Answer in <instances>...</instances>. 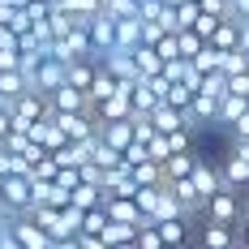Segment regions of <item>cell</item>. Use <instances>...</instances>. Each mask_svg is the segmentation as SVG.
Wrapping results in <instances>:
<instances>
[{
  "instance_id": "cell-12",
  "label": "cell",
  "mask_w": 249,
  "mask_h": 249,
  "mask_svg": "<svg viewBox=\"0 0 249 249\" xmlns=\"http://www.w3.org/2000/svg\"><path fill=\"white\" fill-rule=\"evenodd\" d=\"M150 124H155V133H163V138H168V133H180V129H189L185 112H176V107H168V103L150 112Z\"/></svg>"
},
{
  "instance_id": "cell-30",
  "label": "cell",
  "mask_w": 249,
  "mask_h": 249,
  "mask_svg": "<svg viewBox=\"0 0 249 249\" xmlns=\"http://www.w3.org/2000/svg\"><path fill=\"white\" fill-rule=\"evenodd\" d=\"M142 4H150V0H138V9H142Z\"/></svg>"
},
{
  "instance_id": "cell-1",
  "label": "cell",
  "mask_w": 249,
  "mask_h": 249,
  "mask_svg": "<svg viewBox=\"0 0 249 249\" xmlns=\"http://www.w3.org/2000/svg\"><path fill=\"white\" fill-rule=\"evenodd\" d=\"M241 211H245V198H241L236 189H219L215 198L206 202L202 219H206V224H224V228H241Z\"/></svg>"
},
{
  "instance_id": "cell-6",
  "label": "cell",
  "mask_w": 249,
  "mask_h": 249,
  "mask_svg": "<svg viewBox=\"0 0 249 249\" xmlns=\"http://www.w3.org/2000/svg\"><path fill=\"white\" fill-rule=\"evenodd\" d=\"M198 245L202 249H241V228H224V224H206L202 219Z\"/></svg>"
},
{
  "instance_id": "cell-25",
  "label": "cell",
  "mask_w": 249,
  "mask_h": 249,
  "mask_svg": "<svg viewBox=\"0 0 249 249\" xmlns=\"http://www.w3.org/2000/svg\"><path fill=\"white\" fill-rule=\"evenodd\" d=\"M228 133H232V142H249V112H245V116H241L236 124H232Z\"/></svg>"
},
{
  "instance_id": "cell-21",
  "label": "cell",
  "mask_w": 249,
  "mask_h": 249,
  "mask_svg": "<svg viewBox=\"0 0 249 249\" xmlns=\"http://www.w3.org/2000/svg\"><path fill=\"white\" fill-rule=\"evenodd\" d=\"M198 18H202V4H198V0L180 4V9H176V35H180V30H194V22H198Z\"/></svg>"
},
{
  "instance_id": "cell-11",
  "label": "cell",
  "mask_w": 249,
  "mask_h": 249,
  "mask_svg": "<svg viewBox=\"0 0 249 249\" xmlns=\"http://www.w3.org/2000/svg\"><path fill=\"white\" fill-rule=\"evenodd\" d=\"M99 138L107 142V146L116 150V155H124V150L133 146V121H116V124H99Z\"/></svg>"
},
{
  "instance_id": "cell-15",
  "label": "cell",
  "mask_w": 249,
  "mask_h": 249,
  "mask_svg": "<svg viewBox=\"0 0 249 249\" xmlns=\"http://www.w3.org/2000/svg\"><path fill=\"white\" fill-rule=\"evenodd\" d=\"M0 95L9 103H18L22 95H30V82H26L22 69H13V73H0Z\"/></svg>"
},
{
  "instance_id": "cell-17",
  "label": "cell",
  "mask_w": 249,
  "mask_h": 249,
  "mask_svg": "<svg viewBox=\"0 0 249 249\" xmlns=\"http://www.w3.org/2000/svg\"><path fill=\"white\" fill-rule=\"evenodd\" d=\"M116 90H121V82H116V77H112V73L99 65V77H95V86H90V107H99L103 99H112Z\"/></svg>"
},
{
  "instance_id": "cell-18",
  "label": "cell",
  "mask_w": 249,
  "mask_h": 249,
  "mask_svg": "<svg viewBox=\"0 0 249 249\" xmlns=\"http://www.w3.org/2000/svg\"><path fill=\"white\" fill-rule=\"evenodd\" d=\"M107 224H112V219H107V211H103V206L82 211V236H103V232H107Z\"/></svg>"
},
{
  "instance_id": "cell-7",
  "label": "cell",
  "mask_w": 249,
  "mask_h": 249,
  "mask_svg": "<svg viewBox=\"0 0 249 249\" xmlns=\"http://www.w3.org/2000/svg\"><path fill=\"white\" fill-rule=\"evenodd\" d=\"M219 176H224V189L249 194V163H245V159H236L232 150H228L224 159H219Z\"/></svg>"
},
{
  "instance_id": "cell-27",
  "label": "cell",
  "mask_w": 249,
  "mask_h": 249,
  "mask_svg": "<svg viewBox=\"0 0 249 249\" xmlns=\"http://www.w3.org/2000/svg\"><path fill=\"white\" fill-rule=\"evenodd\" d=\"M232 155H236V159H245V163H249V142H232Z\"/></svg>"
},
{
  "instance_id": "cell-28",
  "label": "cell",
  "mask_w": 249,
  "mask_h": 249,
  "mask_svg": "<svg viewBox=\"0 0 249 249\" xmlns=\"http://www.w3.org/2000/svg\"><path fill=\"white\" fill-rule=\"evenodd\" d=\"M241 52L249 56V26H241Z\"/></svg>"
},
{
  "instance_id": "cell-14",
  "label": "cell",
  "mask_w": 249,
  "mask_h": 249,
  "mask_svg": "<svg viewBox=\"0 0 249 249\" xmlns=\"http://www.w3.org/2000/svg\"><path fill=\"white\" fill-rule=\"evenodd\" d=\"M133 69H138V77L146 82V77L163 73V60H159V52H155V48H138V52H133Z\"/></svg>"
},
{
  "instance_id": "cell-9",
  "label": "cell",
  "mask_w": 249,
  "mask_h": 249,
  "mask_svg": "<svg viewBox=\"0 0 249 249\" xmlns=\"http://www.w3.org/2000/svg\"><path fill=\"white\" fill-rule=\"evenodd\" d=\"M95 77H99V60H69V86H73V90H82L86 99H90Z\"/></svg>"
},
{
  "instance_id": "cell-26",
  "label": "cell",
  "mask_w": 249,
  "mask_h": 249,
  "mask_svg": "<svg viewBox=\"0 0 249 249\" xmlns=\"http://www.w3.org/2000/svg\"><path fill=\"white\" fill-rule=\"evenodd\" d=\"M77 249H107L103 236H77Z\"/></svg>"
},
{
  "instance_id": "cell-16",
  "label": "cell",
  "mask_w": 249,
  "mask_h": 249,
  "mask_svg": "<svg viewBox=\"0 0 249 249\" xmlns=\"http://www.w3.org/2000/svg\"><path fill=\"white\" fill-rule=\"evenodd\" d=\"M245 112H249V99H236V95H224V99H219V124H224V129H232Z\"/></svg>"
},
{
  "instance_id": "cell-22",
  "label": "cell",
  "mask_w": 249,
  "mask_h": 249,
  "mask_svg": "<svg viewBox=\"0 0 249 249\" xmlns=\"http://www.w3.org/2000/svg\"><path fill=\"white\" fill-rule=\"evenodd\" d=\"M176 43H180V60H194V56L206 48V43H202L194 30H180V35H176Z\"/></svg>"
},
{
  "instance_id": "cell-19",
  "label": "cell",
  "mask_w": 249,
  "mask_h": 249,
  "mask_svg": "<svg viewBox=\"0 0 249 249\" xmlns=\"http://www.w3.org/2000/svg\"><path fill=\"white\" fill-rule=\"evenodd\" d=\"M189 65H194V73H198V77H211V73H219V52L206 43V48H202L198 56L189 60Z\"/></svg>"
},
{
  "instance_id": "cell-13",
  "label": "cell",
  "mask_w": 249,
  "mask_h": 249,
  "mask_svg": "<svg viewBox=\"0 0 249 249\" xmlns=\"http://www.w3.org/2000/svg\"><path fill=\"white\" fill-rule=\"evenodd\" d=\"M211 48L215 52H241V22L224 18V22L215 26V35H211Z\"/></svg>"
},
{
  "instance_id": "cell-2",
  "label": "cell",
  "mask_w": 249,
  "mask_h": 249,
  "mask_svg": "<svg viewBox=\"0 0 249 249\" xmlns=\"http://www.w3.org/2000/svg\"><path fill=\"white\" fill-rule=\"evenodd\" d=\"M9 236H13V245L18 249H56V241H52L43 228L35 224L30 215H22V219H13V228H9Z\"/></svg>"
},
{
  "instance_id": "cell-5",
  "label": "cell",
  "mask_w": 249,
  "mask_h": 249,
  "mask_svg": "<svg viewBox=\"0 0 249 249\" xmlns=\"http://www.w3.org/2000/svg\"><path fill=\"white\" fill-rule=\"evenodd\" d=\"M103 211H107V219H112V224L146 228V215H142V206H138V198H103Z\"/></svg>"
},
{
  "instance_id": "cell-23",
  "label": "cell",
  "mask_w": 249,
  "mask_h": 249,
  "mask_svg": "<svg viewBox=\"0 0 249 249\" xmlns=\"http://www.w3.org/2000/svg\"><path fill=\"white\" fill-rule=\"evenodd\" d=\"M155 52H159L163 65H168V60H180V43H176V35H163V39L155 43Z\"/></svg>"
},
{
  "instance_id": "cell-24",
  "label": "cell",
  "mask_w": 249,
  "mask_h": 249,
  "mask_svg": "<svg viewBox=\"0 0 249 249\" xmlns=\"http://www.w3.org/2000/svg\"><path fill=\"white\" fill-rule=\"evenodd\" d=\"M228 95H236V99H249V73L228 77Z\"/></svg>"
},
{
  "instance_id": "cell-3",
  "label": "cell",
  "mask_w": 249,
  "mask_h": 249,
  "mask_svg": "<svg viewBox=\"0 0 249 249\" xmlns=\"http://www.w3.org/2000/svg\"><path fill=\"white\" fill-rule=\"evenodd\" d=\"M48 103H52V112H60V116H82V112H95V107H90V99H86L82 90H73L69 82H65L60 90H52Z\"/></svg>"
},
{
  "instance_id": "cell-4",
  "label": "cell",
  "mask_w": 249,
  "mask_h": 249,
  "mask_svg": "<svg viewBox=\"0 0 249 249\" xmlns=\"http://www.w3.org/2000/svg\"><path fill=\"white\" fill-rule=\"evenodd\" d=\"M189 180H194V189H198V198H202V202H211L219 189H224L219 163H211V159H202V155H198V168H194V176H189Z\"/></svg>"
},
{
  "instance_id": "cell-31",
  "label": "cell",
  "mask_w": 249,
  "mask_h": 249,
  "mask_svg": "<svg viewBox=\"0 0 249 249\" xmlns=\"http://www.w3.org/2000/svg\"><path fill=\"white\" fill-rule=\"evenodd\" d=\"M39 4H52V0H39Z\"/></svg>"
},
{
  "instance_id": "cell-20",
  "label": "cell",
  "mask_w": 249,
  "mask_h": 249,
  "mask_svg": "<svg viewBox=\"0 0 249 249\" xmlns=\"http://www.w3.org/2000/svg\"><path fill=\"white\" fill-rule=\"evenodd\" d=\"M219 73H224V77L249 73V56H245V52H219Z\"/></svg>"
},
{
  "instance_id": "cell-8",
  "label": "cell",
  "mask_w": 249,
  "mask_h": 249,
  "mask_svg": "<svg viewBox=\"0 0 249 249\" xmlns=\"http://www.w3.org/2000/svg\"><path fill=\"white\" fill-rule=\"evenodd\" d=\"M159 232L163 249H189V219H168V224H150Z\"/></svg>"
},
{
  "instance_id": "cell-10",
  "label": "cell",
  "mask_w": 249,
  "mask_h": 249,
  "mask_svg": "<svg viewBox=\"0 0 249 249\" xmlns=\"http://www.w3.org/2000/svg\"><path fill=\"white\" fill-rule=\"evenodd\" d=\"M198 168V150H189V155H172L168 163H163V185H180V180H189Z\"/></svg>"
},
{
  "instance_id": "cell-29",
  "label": "cell",
  "mask_w": 249,
  "mask_h": 249,
  "mask_svg": "<svg viewBox=\"0 0 249 249\" xmlns=\"http://www.w3.org/2000/svg\"><path fill=\"white\" fill-rule=\"evenodd\" d=\"M241 224H249V198H245V211H241Z\"/></svg>"
}]
</instances>
